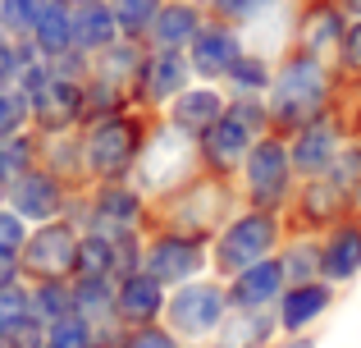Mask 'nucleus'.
Returning <instances> with one entry per match:
<instances>
[{
  "mask_svg": "<svg viewBox=\"0 0 361 348\" xmlns=\"http://www.w3.org/2000/svg\"><path fill=\"white\" fill-rule=\"evenodd\" d=\"M87 78H69V73H46L32 92H27V106H32V124L46 133H69L87 119Z\"/></svg>",
  "mask_w": 361,
  "mask_h": 348,
  "instance_id": "12",
  "label": "nucleus"
},
{
  "mask_svg": "<svg viewBox=\"0 0 361 348\" xmlns=\"http://www.w3.org/2000/svg\"><path fill=\"white\" fill-rule=\"evenodd\" d=\"M156 124V115L142 106L115 110V115L87 119V133H82V156H87V174L97 179H133L137 170V156L147 147V133Z\"/></svg>",
  "mask_w": 361,
  "mask_h": 348,
  "instance_id": "4",
  "label": "nucleus"
},
{
  "mask_svg": "<svg viewBox=\"0 0 361 348\" xmlns=\"http://www.w3.org/2000/svg\"><path fill=\"white\" fill-rule=\"evenodd\" d=\"M46 9H51V0H0V28L14 32L18 42H32Z\"/></svg>",
  "mask_w": 361,
  "mask_h": 348,
  "instance_id": "31",
  "label": "nucleus"
},
{
  "mask_svg": "<svg viewBox=\"0 0 361 348\" xmlns=\"http://www.w3.org/2000/svg\"><path fill=\"white\" fill-rule=\"evenodd\" d=\"M334 69L343 73V78H357L361 73V18L348 23L343 42H338V51H334Z\"/></svg>",
  "mask_w": 361,
  "mask_h": 348,
  "instance_id": "41",
  "label": "nucleus"
},
{
  "mask_svg": "<svg viewBox=\"0 0 361 348\" xmlns=\"http://www.w3.org/2000/svg\"><path fill=\"white\" fill-rule=\"evenodd\" d=\"M64 5H82V0H64Z\"/></svg>",
  "mask_w": 361,
  "mask_h": 348,
  "instance_id": "47",
  "label": "nucleus"
},
{
  "mask_svg": "<svg viewBox=\"0 0 361 348\" xmlns=\"http://www.w3.org/2000/svg\"><path fill=\"white\" fill-rule=\"evenodd\" d=\"M202 23H206L202 0H160V9H156V18H151L142 42L156 46V51H188V42L202 32Z\"/></svg>",
  "mask_w": 361,
  "mask_h": 348,
  "instance_id": "23",
  "label": "nucleus"
},
{
  "mask_svg": "<svg viewBox=\"0 0 361 348\" xmlns=\"http://www.w3.org/2000/svg\"><path fill=\"white\" fill-rule=\"evenodd\" d=\"M334 298H338V284H329L325 275L288 280V284H283V298L274 303V325H279V335H307L311 325H320V316H329Z\"/></svg>",
  "mask_w": 361,
  "mask_h": 348,
  "instance_id": "16",
  "label": "nucleus"
},
{
  "mask_svg": "<svg viewBox=\"0 0 361 348\" xmlns=\"http://www.w3.org/2000/svg\"><path fill=\"white\" fill-rule=\"evenodd\" d=\"M32 55V42H18L14 32L0 28V83H18V69L27 64Z\"/></svg>",
  "mask_w": 361,
  "mask_h": 348,
  "instance_id": "40",
  "label": "nucleus"
},
{
  "mask_svg": "<svg viewBox=\"0 0 361 348\" xmlns=\"http://www.w3.org/2000/svg\"><path fill=\"white\" fill-rule=\"evenodd\" d=\"M348 23H353V14L343 9V0H293L288 46H302V51L320 55V60H334Z\"/></svg>",
  "mask_w": 361,
  "mask_h": 348,
  "instance_id": "13",
  "label": "nucleus"
},
{
  "mask_svg": "<svg viewBox=\"0 0 361 348\" xmlns=\"http://www.w3.org/2000/svg\"><path fill=\"white\" fill-rule=\"evenodd\" d=\"M270 128V110H265V97H229L224 115L197 138V156H202V170L238 179L252 143Z\"/></svg>",
  "mask_w": 361,
  "mask_h": 348,
  "instance_id": "5",
  "label": "nucleus"
},
{
  "mask_svg": "<svg viewBox=\"0 0 361 348\" xmlns=\"http://www.w3.org/2000/svg\"><path fill=\"white\" fill-rule=\"evenodd\" d=\"M18 275H23L18 252H0V289H5V284H18Z\"/></svg>",
  "mask_w": 361,
  "mask_h": 348,
  "instance_id": "44",
  "label": "nucleus"
},
{
  "mask_svg": "<svg viewBox=\"0 0 361 348\" xmlns=\"http://www.w3.org/2000/svg\"><path fill=\"white\" fill-rule=\"evenodd\" d=\"M151 206H156V224H174V229L211 239V234L243 206V193H238V179L202 170V174L188 179V184H178L174 193L156 197Z\"/></svg>",
  "mask_w": 361,
  "mask_h": 348,
  "instance_id": "3",
  "label": "nucleus"
},
{
  "mask_svg": "<svg viewBox=\"0 0 361 348\" xmlns=\"http://www.w3.org/2000/svg\"><path fill=\"white\" fill-rule=\"evenodd\" d=\"M32 143H27L23 133H14V138H0V188H14V179L18 174H27L32 170Z\"/></svg>",
  "mask_w": 361,
  "mask_h": 348,
  "instance_id": "34",
  "label": "nucleus"
},
{
  "mask_svg": "<svg viewBox=\"0 0 361 348\" xmlns=\"http://www.w3.org/2000/svg\"><path fill=\"white\" fill-rule=\"evenodd\" d=\"M9 206H14L23 220L42 224V220H60L64 206H69V184H64L55 170H27L14 179V188H9Z\"/></svg>",
  "mask_w": 361,
  "mask_h": 348,
  "instance_id": "21",
  "label": "nucleus"
},
{
  "mask_svg": "<svg viewBox=\"0 0 361 348\" xmlns=\"http://www.w3.org/2000/svg\"><path fill=\"white\" fill-rule=\"evenodd\" d=\"M279 340L274 312H247V307H229V316L220 321V330L211 335L206 348H270Z\"/></svg>",
  "mask_w": 361,
  "mask_h": 348,
  "instance_id": "24",
  "label": "nucleus"
},
{
  "mask_svg": "<svg viewBox=\"0 0 361 348\" xmlns=\"http://www.w3.org/2000/svg\"><path fill=\"white\" fill-rule=\"evenodd\" d=\"M206 14L211 18H224V23H233V28H256L265 14H279V9H265L261 0H206Z\"/></svg>",
  "mask_w": 361,
  "mask_h": 348,
  "instance_id": "36",
  "label": "nucleus"
},
{
  "mask_svg": "<svg viewBox=\"0 0 361 348\" xmlns=\"http://www.w3.org/2000/svg\"><path fill=\"white\" fill-rule=\"evenodd\" d=\"M78 239L82 229L73 220H42L37 229H27V243L18 248L23 275L32 280H73L78 270Z\"/></svg>",
  "mask_w": 361,
  "mask_h": 348,
  "instance_id": "10",
  "label": "nucleus"
},
{
  "mask_svg": "<svg viewBox=\"0 0 361 348\" xmlns=\"http://www.w3.org/2000/svg\"><path fill=\"white\" fill-rule=\"evenodd\" d=\"M224 316H229V284H224L220 275H197V280H188V284L169 289L160 325L174 330L188 348H206Z\"/></svg>",
  "mask_w": 361,
  "mask_h": 348,
  "instance_id": "7",
  "label": "nucleus"
},
{
  "mask_svg": "<svg viewBox=\"0 0 361 348\" xmlns=\"http://www.w3.org/2000/svg\"><path fill=\"white\" fill-rule=\"evenodd\" d=\"M23 316H32V289L5 284V289H0V340H5Z\"/></svg>",
  "mask_w": 361,
  "mask_h": 348,
  "instance_id": "39",
  "label": "nucleus"
},
{
  "mask_svg": "<svg viewBox=\"0 0 361 348\" xmlns=\"http://www.w3.org/2000/svg\"><path fill=\"white\" fill-rule=\"evenodd\" d=\"M0 344H5V348H46V321H42L37 312L23 316V321H18Z\"/></svg>",
  "mask_w": 361,
  "mask_h": 348,
  "instance_id": "42",
  "label": "nucleus"
},
{
  "mask_svg": "<svg viewBox=\"0 0 361 348\" xmlns=\"http://www.w3.org/2000/svg\"><path fill=\"white\" fill-rule=\"evenodd\" d=\"M0 348H5V344H0Z\"/></svg>",
  "mask_w": 361,
  "mask_h": 348,
  "instance_id": "49",
  "label": "nucleus"
},
{
  "mask_svg": "<svg viewBox=\"0 0 361 348\" xmlns=\"http://www.w3.org/2000/svg\"><path fill=\"white\" fill-rule=\"evenodd\" d=\"M142 266L169 289L197 275H211V239L174 229V224H151L142 239Z\"/></svg>",
  "mask_w": 361,
  "mask_h": 348,
  "instance_id": "8",
  "label": "nucleus"
},
{
  "mask_svg": "<svg viewBox=\"0 0 361 348\" xmlns=\"http://www.w3.org/2000/svg\"><path fill=\"white\" fill-rule=\"evenodd\" d=\"M316 257H320V275L338 289L361 275V215L357 211L316 234Z\"/></svg>",
  "mask_w": 361,
  "mask_h": 348,
  "instance_id": "19",
  "label": "nucleus"
},
{
  "mask_svg": "<svg viewBox=\"0 0 361 348\" xmlns=\"http://www.w3.org/2000/svg\"><path fill=\"white\" fill-rule=\"evenodd\" d=\"M224 106H229V92H224V83H202V78H192L165 110H160V119H165V124H174L178 133H188V138H202L206 128H211L215 119L224 115Z\"/></svg>",
  "mask_w": 361,
  "mask_h": 348,
  "instance_id": "20",
  "label": "nucleus"
},
{
  "mask_svg": "<svg viewBox=\"0 0 361 348\" xmlns=\"http://www.w3.org/2000/svg\"><path fill=\"white\" fill-rule=\"evenodd\" d=\"M229 284V307H247V312H274V303L283 298V284H288V275H283V261L279 252L265 261H252L247 270L224 280Z\"/></svg>",
  "mask_w": 361,
  "mask_h": 348,
  "instance_id": "22",
  "label": "nucleus"
},
{
  "mask_svg": "<svg viewBox=\"0 0 361 348\" xmlns=\"http://www.w3.org/2000/svg\"><path fill=\"white\" fill-rule=\"evenodd\" d=\"M165 298H169V284H160L147 266L115 275V321H119V330L156 325L160 316H165Z\"/></svg>",
  "mask_w": 361,
  "mask_h": 348,
  "instance_id": "18",
  "label": "nucleus"
},
{
  "mask_svg": "<svg viewBox=\"0 0 361 348\" xmlns=\"http://www.w3.org/2000/svg\"><path fill=\"white\" fill-rule=\"evenodd\" d=\"M353 211H357V215H361V188H357V206H353Z\"/></svg>",
  "mask_w": 361,
  "mask_h": 348,
  "instance_id": "46",
  "label": "nucleus"
},
{
  "mask_svg": "<svg viewBox=\"0 0 361 348\" xmlns=\"http://www.w3.org/2000/svg\"><path fill=\"white\" fill-rule=\"evenodd\" d=\"M32 119V106H27V92H18L14 83H0V138L23 133V124Z\"/></svg>",
  "mask_w": 361,
  "mask_h": 348,
  "instance_id": "37",
  "label": "nucleus"
},
{
  "mask_svg": "<svg viewBox=\"0 0 361 348\" xmlns=\"http://www.w3.org/2000/svg\"><path fill=\"white\" fill-rule=\"evenodd\" d=\"M353 202H357V197L348 193L334 174L302 179L298 193H293V202H288V211H283L288 234H320V229H329L334 220L353 215Z\"/></svg>",
  "mask_w": 361,
  "mask_h": 348,
  "instance_id": "11",
  "label": "nucleus"
},
{
  "mask_svg": "<svg viewBox=\"0 0 361 348\" xmlns=\"http://www.w3.org/2000/svg\"><path fill=\"white\" fill-rule=\"evenodd\" d=\"M32 312L42 321L73 312V280H32Z\"/></svg>",
  "mask_w": 361,
  "mask_h": 348,
  "instance_id": "32",
  "label": "nucleus"
},
{
  "mask_svg": "<svg viewBox=\"0 0 361 348\" xmlns=\"http://www.w3.org/2000/svg\"><path fill=\"white\" fill-rule=\"evenodd\" d=\"M202 5H206V0H202Z\"/></svg>",
  "mask_w": 361,
  "mask_h": 348,
  "instance_id": "48",
  "label": "nucleus"
},
{
  "mask_svg": "<svg viewBox=\"0 0 361 348\" xmlns=\"http://www.w3.org/2000/svg\"><path fill=\"white\" fill-rule=\"evenodd\" d=\"M97 340H106V335L82 312H64L55 321H46V348H92Z\"/></svg>",
  "mask_w": 361,
  "mask_h": 348,
  "instance_id": "29",
  "label": "nucleus"
},
{
  "mask_svg": "<svg viewBox=\"0 0 361 348\" xmlns=\"http://www.w3.org/2000/svg\"><path fill=\"white\" fill-rule=\"evenodd\" d=\"M192 83V64H188V51H156L147 46L142 55V69H137V83H133V101L151 115L169 106L178 92Z\"/></svg>",
  "mask_w": 361,
  "mask_h": 348,
  "instance_id": "14",
  "label": "nucleus"
},
{
  "mask_svg": "<svg viewBox=\"0 0 361 348\" xmlns=\"http://www.w3.org/2000/svg\"><path fill=\"white\" fill-rule=\"evenodd\" d=\"M156 224V206L128 179H101V188L92 193V211H87V229L106 234V239H142Z\"/></svg>",
  "mask_w": 361,
  "mask_h": 348,
  "instance_id": "9",
  "label": "nucleus"
},
{
  "mask_svg": "<svg viewBox=\"0 0 361 348\" xmlns=\"http://www.w3.org/2000/svg\"><path fill=\"white\" fill-rule=\"evenodd\" d=\"M32 51L42 55V60H64V55L73 51V5L51 0V9L42 14V23H37V32H32Z\"/></svg>",
  "mask_w": 361,
  "mask_h": 348,
  "instance_id": "26",
  "label": "nucleus"
},
{
  "mask_svg": "<svg viewBox=\"0 0 361 348\" xmlns=\"http://www.w3.org/2000/svg\"><path fill=\"white\" fill-rule=\"evenodd\" d=\"M115 348H188L178 340L174 330H165V325H133V330H119L115 335Z\"/></svg>",
  "mask_w": 361,
  "mask_h": 348,
  "instance_id": "38",
  "label": "nucleus"
},
{
  "mask_svg": "<svg viewBox=\"0 0 361 348\" xmlns=\"http://www.w3.org/2000/svg\"><path fill=\"white\" fill-rule=\"evenodd\" d=\"M338 88V69L334 60H320V55L302 51V46H283L279 60H274V78L265 92V110H270V128L293 133L307 119L325 115L329 101Z\"/></svg>",
  "mask_w": 361,
  "mask_h": 348,
  "instance_id": "1",
  "label": "nucleus"
},
{
  "mask_svg": "<svg viewBox=\"0 0 361 348\" xmlns=\"http://www.w3.org/2000/svg\"><path fill=\"white\" fill-rule=\"evenodd\" d=\"M119 270H123L119 243L106 239V234H97V229H82V239H78V270H73V275H110L115 280Z\"/></svg>",
  "mask_w": 361,
  "mask_h": 348,
  "instance_id": "28",
  "label": "nucleus"
},
{
  "mask_svg": "<svg viewBox=\"0 0 361 348\" xmlns=\"http://www.w3.org/2000/svg\"><path fill=\"white\" fill-rule=\"evenodd\" d=\"M279 261H283V275L288 280H311L320 275V257H316V234H288L279 248Z\"/></svg>",
  "mask_w": 361,
  "mask_h": 348,
  "instance_id": "30",
  "label": "nucleus"
},
{
  "mask_svg": "<svg viewBox=\"0 0 361 348\" xmlns=\"http://www.w3.org/2000/svg\"><path fill=\"white\" fill-rule=\"evenodd\" d=\"M119 23H115V9H110V0H82V5H73V51L78 55H97L106 51L110 42H119Z\"/></svg>",
  "mask_w": 361,
  "mask_h": 348,
  "instance_id": "25",
  "label": "nucleus"
},
{
  "mask_svg": "<svg viewBox=\"0 0 361 348\" xmlns=\"http://www.w3.org/2000/svg\"><path fill=\"white\" fill-rule=\"evenodd\" d=\"M298 165H293V147L288 133L279 128H265L252 143L243 170H238V193L247 206H261V211H288L293 193H298Z\"/></svg>",
  "mask_w": 361,
  "mask_h": 348,
  "instance_id": "6",
  "label": "nucleus"
},
{
  "mask_svg": "<svg viewBox=\"0 0 361 348\" xmlns=\"http://www.w3.org/2000/svg\"><path fill=\"white\" fill-rule=\"evenodd\" d=\"M110 9H115V23L123 37H133V42H142L151 28V18H156L160 0H110Z\"/></svg>",
  "mask_w": 361,
  "mask_h": 348,
  "instance_id": "35",
  "label": "nucleus"
},
{
  "mask_svg": "<svg viewBox=\"0 0 361 348\" xmlns=\"http://www.w3.org/2000/svg\"><path fill=\"white\" fill-rule=\"evenodd\" d=\"M270 348H316V335H279V340H274Z\"/></svg>",
  "mask_w": 361,
  "mask_h": 348,
  "instance_id": "45",
  "label": "nucleus"
},
{
  "mask_svg": "<svg viewBox=\"0 0 361 348\" xmlns=\"http://www.w3.org/2000/svg\"><path fill=\"white\" fill-rule=\"evenodd\" d=\"M329 115L343 124L348 138H361V73H357V78H343V73H338V88H334V101H329Z\"/></svg>",
  "mask_w": 361,
  "mask_h": 348,
  "instance_id": "33",
  "label": "nucleus"
},
{
  "mask_svg": "<svg viewBox=\"0 0 361 348\" xmlns=\"http://www.w3.org/2000/svg\"><path fill=\"white\" fill-rule=\"evenodd\" d=\"M288 239V220L283 211H261V206H238L220 229L211 234V275L229 280L247 270L252 261H265L283 248Z\"/></svg>",
  "mask_w": 361,
  "mask_h": 348,
  "instance_id": "2",
  "label": "nucleus"
},
{
  "mask_svg": "<svg viewBox=\"0 0 361 348\" xmlns=\"http://www.w3.org/2000/svg\"><path fill=\"white\" fill-rule=\"evenodd\" d=\"M27 243V220L14 206H0V252H18Z\"/></svg>",
  "mask_w": 361,
  "mask_h": 348,
  "instance_id": "43",
  "label": "nucleus"
},
{
  "mask_svg": "<svg viewBox=\"0 0 361 348\" xmlns=\"http://www.w3.org/2000/svg\"><path fill=\"white\" fill-rule=\"evenodd\" d=\"M247 51V32L233 23H224V18H211L206 14L202 32L188 42V64H192V78L202 83H224L229 78V69L238 64V55Z\"/></svg>",
  "mask_w": 361,
  "mask_h": 348,
  "instance_id": "15",
  "label": "nucleus"
},
{
  "mask_svg": "<svg viewBox=\"0 0 361 348\" xmlns=\"http://www.w3.org/2000/svg\"><path fill=\"white\" fill-rule=\"evenodd\" d=\"M343 143H348V133H343V124H338L329 110H325V115H316V119H307L302 128H293V133H288V147H293L298 179L329 174V165L338 161Z\"/></svg>",
  "mask_w": 361,
  "mask_h": 348,
  "instance_id": "17",
  "label": "nucleus"
},
{
  "mask_svg": "<svg viewBox=\"0 0 361 348\" xmlns=\"http://www.w3.org/2000/svg\"><path fill=\"white\" fill-rule=\"evenodd\" d=\"M270 78H274V60L265 51H256V46H247L238 55V64L229 69V78H224V92L229 97H265Z\"/></svg>",
  "mask_w": 361,
  "mask_h": 348,
  "instance_id": "27",
  "label": "nucleus"
}]
</instances>
